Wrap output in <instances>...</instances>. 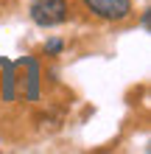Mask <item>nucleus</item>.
Wrapping results in <instances>:
<instances>
[{
    "label": "nucleus",
    "mask_w": 151,
    "mask_h": 154,
    "mask_svg": "<svg viewBox=\"0 0 151 154\" xmlns=\"http://www.w3.org/2000/svg\"><path fill=\"white\" fill-rule=\"evenodd\" d=\"M28 14L31 23L39 28H56L70 20V3L67 0H31Z\"/></svg>",
    "instance_id": "obj_1"
},
{
    "label": "nucleus",
    "mask_w": 151,
    "mask_h": 154,
    "mask_svg": "<svg viewBox=\"0 0 151 154\" xmlns=\"http://www.w3.org/2000/svg\"><path fill=\"white\" fill-rule=\"evenodd\" d=\"M78 3L90 17L101 23H126L134 11L131 0H78Z\"/></svg>",
    "instance_id": "obj_2"
},
{
    "label": "nucleus",
    "mask_w": 151,
    "mask_h": 154,
    "mask_svg": "<svg viewBox=\"0 0 151 154\" xmlns=\"http://www.w3.org/2000/svg\"><path fill=\"white\" fill-rule=\"evenodd\" d=\"M0 67H3V79H0V93H3V101H14V65L11 62H0Z\"/></svg>",
    "instance_id": "obj_3"
},
{
    "label": "nucleus",
    "mask_w": 151,
    "mask_h": 154,
    "mask_svg": "<svg viewBox=\"0 0 151 154\" xmlns=\"http://www.w3.org/2000/svg\"><path fill=\"white\" fill-rule=\"evenodd\" d=\"M25 98L37 101L39 98V65L34 59H28V87H25Z\"/></svg>",
    "instance_id": "obj_4"
},
{
    "label": "nucleus",
    "mask_w": 151,
    "mask_h": 154,
    "mask_svg": "<svg viewBox=\"0 0 151 154\" xmlns=\"http://www.w3.org/2000/svg\"><path fill=\"white\" fill-rule=\"evenodd\" d=\"M62 51H65V42H62V39H48L45 42V53H48V56H59Z\"/></svg>",
    "instance_id": "obj_5"
},
{
    "label": "nucleus",
    "mask_w": 151,
    "mask_h": 154,
    "mask_svg": "<svg viewBox=\"0 0 151 154\" xmlns=\"http://www.w3.org/2000/svg\"><path fill=\"white\" fill-rule=\"evenodd\" d=\"M140 25H143V31H148V25H151V11H148V8L140 14Z\"/></svg>",
    "instance_id": "obj_6"
}]
</instances>
